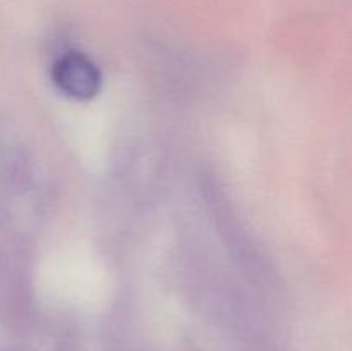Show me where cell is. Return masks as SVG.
<instances>
[{
	"label": "cell",
	"mask_w": 352,
	"mask_h": 351,
	"mask_svg": "<svg viewBox=\"0 0 352 351\" xmlns=\"http://www.w3.org/2000/svg\"><path fill=\"white\" fill-rule=\"evenodd\" d=\"M54 81L65 95L88 100L102 88V74L86 55L71 52L58 58L54 65Z\"/></svg>",
	"instance_id": "obj_1"
}]
</instances>
